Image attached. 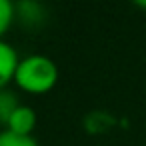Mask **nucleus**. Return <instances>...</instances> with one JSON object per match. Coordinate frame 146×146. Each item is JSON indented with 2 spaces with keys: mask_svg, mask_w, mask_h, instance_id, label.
Returning a JSON list of instances; mask_svg holds the SVG:
<instances>
[{
  "mask_svg": "<svg viewBox=\"0 0 146 146\" xmlns=\"http://www.w3.org/2000/svg\"><path fill=\"white\" fill-rule=\"evenodd\" d=\"M58 80V66L54 64L52 58L44 54H28L20 58L14 82L32 94H42L48 92Z\"/></svg>",
  "mask_w": 146,
  "mask_h": 146,
  "instance_id": "1",
  "label": "nucleus"
},
{
  "mask_svg": "<svg viewBox=\"0 0 146 146\" xmlns=\"http://www.w3.org/2000/svg\"><path fill=\"white\" fill-rule=\"evenodd\" d=\"M34 126H36V112L32 106H26V104H20L6 122V130L22 136H32Z\"/></svg>",
  "mask_w": 146,
  "mask_h": 146,
  "instance_id": "2",
  "label": "nucleus"
},
{
  "mask_svg": "<svg viewBox=\"0 0 146 146\" xmlns=\"http://www.w3.org/2000/svg\"><path fill=\"white\" fill-rule=\"evenodd\" d=\"M18 54L14 50L12 44H8L6 40H0V90H4V86L14 80L16 68H18Z\"/></svg>",
  "mask_w": 146,
  "mask_h": 146,
  "instance_id": "3",
  "label": "nucleus"
},
{
  "mask_svg": "<svg viewBox=\"0 0 146 146\" xmlns=\"http://www.w3.org/2000/svg\"><path fill=\"white\" fill-rule=\"evenodd\" d=\"M20 106V102L16 100V94L10 92V90H0V124H4L8 122L10 114Z\"/></svg>",
  "mask_w": 146,
  "mask_h": 146,
  "instance_id": "4",
  "label": "nucleus"
},
{
  "mask_svg": "<svg viewBox=\"0 0 146 146\" xmlns=\"http://www.w3.org/2000/svg\"><path fill=\"white\" fill-rule=\"evenodd\" d=\"M0 146H38V142L34 136H22L10 130H2L0 132Z\"/></svg>",
  "mask_w": 146,
  "mask_h": 146,
  "instance_id": "5",
  "label": "nucleus"
},
{
  "mask_svg": "<svg viewBox=\"0 0 146 146\" xmlns=\"http://www.w3.org/2000/svg\"><path fill=\"white\" fill-rule=\"evenodd\" d=\"M14 18H16V4H12L10 0H0V40L10 28Z\"/></svg>",
  "mask_w": 146,
  "mask_h": 146,
  "instance_id": "6",
  "label": "nucleus"
},
{
  "mask_svg": "<svg viewBox=\"0 0 146 146\" xmlns=\"http://www.w3.org/2000/svg\"><path fill=\"white\" fill-rule=\"evenodd\" d=\"M0 132H2V130H0Z\"/></svg>",
  "mask_w": 146,
  "mask_h": 146,
  "instance_id": "7",
  "label": "nucleus"
},
{
  "mask_svg": "<svg viewBox=\"0 0 146 146\" xmlns=\"http://www.w3.org/2000/svg\"><path fill=\"white\" fill-rule=\"evenodd\" d=\"M144 146H146V144H144Z\"/></svg>",
  "mask_w": 146,
  "mask_h": 146,
  "instance_id": "8",
  "label": "nucleus"
}]
</instances>
